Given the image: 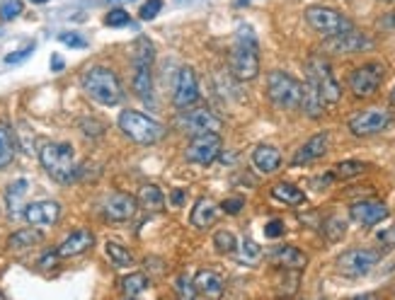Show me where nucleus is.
<instances>
[{
    "instance_id": "412c9836",
    "label": "nucleus",
    "mask_w": 395,
    "mask_h": 300,
    "mask_svg": "<svg viewBox=\"0 0 395 300\" xmlns=\"http://www.w3.org/2000/svg\"><path fill=\"white\" fill-rule=\"evenodd\" d=\"M252 162H255L259 172L272 174L281 167V152L274 145H257L255 152H252Z\"/></svg>"
},
{
    "instance_id": "c03bdc74",
    "label": "nucleus",
    "mask_w": 395,
    "mask_h": 300,
    "mask_svg": "<svg viewBox=\"0 0 395 300\" xmlns=\"http://www.w3.org/2000/svg\"><path fill=\"white\" fill-rule=\"evenodd\" d=\"M34 51V44H27L25 49H20V51H15V54H8L5 56V63H8V66H13V63H20V61H25V58L32 54Z\"/></svg>"
},
{
    "instance_id": "f257e3e1",
    "label": "nucleus",
    "mask_w": 395,
    "mask_h": 300,
    "mask_svg": "<svg viewBox=\"0 0 395 300\" xmlns=\"http://www.w3.org/2000/svg\"><path fill=\"white\" fill-rule=\"evenodd\" d=\"M82 90H85L87 97L95 99L97 104H104V107H114L124 97L121 80L117 78L114 70L104 66H92L85 70V75H82Z\"/></svg>"
},
{
    "instance_id": "0eeeda50",
    "label": "nucleus",
    "mask_w": 395,
    "mask_h": 300,
    "mask_svg": "<svg viewBox=\"0 0 395 300\" xmlns=\"http://www.w3.org/2000/svg\"><path fill=\"white\" fill-rule=\"evenodd\" d=\"M305 20L308 25L320 32L323 37H337L342 32H350L352 22L345 15L337 13L335 8H325V5H313V8L305 10Z\"/></svg>"
},
{
    "instance_id": "5fc2aeb1",
    "label": "nucleus",
    "mask_w": 395,
    "mask_h": 300,
    "mask_svg": "<svg viewBox=\"0 0 395 300\" xmlns=\"http://www.w3.org/2000/svg\"><path fill=\"white\" fill-rule=\"evenodd\" d=\"M388 3H395V0H388Z\"/></svg>"
},
{
    "instance_id": "de8ad7c7",
    "label": "nucleus",
    "mask_w": 395,
    "mask_h": 300,
    "mask_svg": "<svg viewBox=\"0 0 395 300\" xmlns=\"http://www.w3.org/2000/svg\"><path fill=\"white\" fill-rule=\"evenodd\" d=\"M58 260V252H51V255H46V257H41V267L44 269H49V267H54Z\"/></svg>"
},
{
    "instance_id": "c85d7f7f",
    "label": "nucleus",
    "mask_w": 395,
    "mask_h": 300,
    "mask_svg": "<svg viewBox=\"0 0 395 300\" xmlns=\"http://www.w3.org/2000/svg\"><path fill=\"white\" fill-rule=\"evenodd\" d=\"M134 90L141 99H151L153 95V80H151V68L148 66H134Z\"/></svg>"
},
{
    "instance_id": "f704fd0d",
    "label": "nucleus",
    "mask_w": 395,
    "mask_h": 300,
    "mask_svg": "<svg viewBox=\"0 0 395 300\" xmlns=\"http://www.w3.org/2000/svg\"><path fill=\"white\" fill-rule=\"evenodd\" d=\"M214 245L218 252H223V255H231V252L238 250V240H235V235L231 230H218L214 235Z\"/></svg>"
},
{
    "instance_id": "f03ea898",
    "label": "nucleus",
    "mask_w": 395,
    "mask_h": 300,
    "mask_svg": "<svg viewBox=\"0 0 395 300\" xmlns=\"http://www.w3.org/2000/svg\"><path fill=\"white\" fill-rule=\"evenodd\" d=\"M231 70L238 80H255L259 73L257 37L250 25H240L235 34V49L231 56Z\"/></svg>"
},
{
    "instance_id": "7c9ffc66",
    "label": "nucleus",
    "mask_w": 395,
    "mask_h": 300,
    "mask_svg": "<svg viewBox=\"0 0 395 300\" xmlns=\"http://www.w3.org/2000/svg\"><path fill=\"white\" fill-rule=\"evenodd\" d=\"M153 56H156V51H153V44L146 37H141L136 44H134V66H153Z\"/></svg>"
},
{
    "instance_id": "49530a36",
    "label": "nucleus",
    "mask_w": 395,
    "mask_h": 300,
    "mask_svg": "<svg viewBox=\"0 0 395 300\" xmlns=\"http://www.w3.org/2000/svg\"><path fill=\"white\" fill-rule=\"evenodd\" d=\"M379 243L386 247H395V226H388L386 230L379 233Z\"/></svg>"
},
{
    "instance_id": "ea45409f",
    "label": "nucleus",
    "mask_w": 395,
    "mask_h": 300,
    "mask_svg": "<svg viewBox=\"0 0 395 300\" xmlns=\"http://www.w3.org/2000/svg\"><path fill=\"white\" fill-rule=\"evenodd\" d=\"M58 41H61V44H66V46H70V49H85V46H87V39L80 37V34H75V32L58 34Z\"/></svg>"
},
{
    "instance_id": "4c0bfd02",
    "label": "nucleus",
    "mask_w": 395,
    "mask_h": 300,
    "mask_svg": "<svg viewBox=\"0 0 395 300\" xmlns=\"http://www.w3.org/2000/svg\"><path fill=\"white\" fill-rule=\"evenodd\" d=\"M20 13H22V0H3V5H0V20L5 22L20 17Z\"/></svg>"
},
{
    "instance_id": "7ed1b4c3",
    "label": "nucleus",
    "mask_w": 395,
    "mask_h": 300,
    "mask_svg": "<svg viewBox=\"0 0 395 300\" xmlns=\"http://www.w3.org/2000/svg\"><path fill=\"white\" fill-rule=\"evenodd\" d=\"M119 128L124 136H129L139 145H153L165 136V126L141 111H121L119 114Z\"/></svg>"
},
{
    "instance_id": "4468645a",
    "label": "nucleus",
    "mask_w": 395,
    "mask_h": 300,
    "mask_svg": "<svg viewBox=\"0 0 395 300\" xmlns=\"http://www.w3.org/2000/svg\"><path fill=\"white\" fill-rule=\"evenodd\" d=\"M350 216L359 226L371 228L376 223H381L383 218H388V206L383 201H357L350 209Z\"/></svg>"
},
{
    "instance_id": "423d86ee",
    "label": "nucleus",
    "mask_w": 395,
    "mask_h": 300,
    "mask_svg": "<svg viewBox=\"0 0 395 300\" xmlns=\"http://www.w3.org/2000/svg\"><path fill=\"white\" fill-rule=\"evenodd\" d=\"M305 80H310L318 87V92H320V97L325 99V104L340 102L342 90H340L337 80H335V75H332V68H330V63L325 61V58H320V56L308 58V63H305Z\"/></svg>"
},
{
    "instance_id": "72a5a7b5",
    "label": "nucleus",
    "mask_w": 395,
    "mask_h": 300,
    "mask_svg": "<svg viewBox=\"0 0 395 300\" xmlns=\"http://www.w3.org/2000/svg\"><path fill=\"white\" fill-rule=\"evenodd\" d=\"M15 157V145H13V136L5 126H0V170L5 165H10Z\"/></svg>"
},
{
    "instance_id": "9b49d317",
    "label": "nucleus",
    "mask_w": 395,
    "mask_h": 300,
    "mask_svg": "<svg viewBox=\"0 0 395 300\" xmlns=\"http://www.w3.org/2000/svg\"><path fill=\"white\" fill-rule=\"evenodd\" d=\"M218 155H221V136L218 133L192 136V143L185 150V157L194 165H211Z\"/></svg>"
},
{
    "instance_id": "cd10ccee",
    "label": "nucleus",
    "mask_w": 395,
    "mask_h": 300,
    "mask_svg": "<svg viewBox=\"0 0 395 300\" xmlns=\"http://www.w3.org/2000/svg\"><path fill=\"white\" fill-rule=\"evenodd\" d=\"M148 286H151V279L146 274H141V272L129 274V276H124V279H121V291H124V296H129V298L144 293Z\"/></svg>"
},
{
    "instance_id": "2f4dec72",
    "label": "nucleus",
    "mask_w": 395,
    "mask_h": 300,
    "mask_svg": "<svg viewBox=\"0 0 395 300\" xmlns=\"http://www.w3.org/2000/svg\"><path fill=\"white\" fill-rule=\"evenodd\" d=\"M369 165L367 162H359V160H345V162H337L332 170V177H340V179H350V177H357V174L367 172Z\"/></svg>"
},
{
    "instance_id": "2eb2a0df",
    "label": "nucleus",
    "mask_w": 395,
    "mask_h": 300,
    "mask_svg": "<svg viewBox=\"0 0 395 300\" xmlns=\"http://www.w3.org/2000/svg\"><path fill=\"white\" fill-rule=\"evenodd\" d=\"M139 209V201L131 196V194H112V196L104 199V216L112 221H129Z\"/></svg>"
},
{
    "instance_id": "9d476101",
    "label": "nucleus",
    "mask_w": 395,
    "mask_h": 300,
    "mask_svg": "<svg viewBox=\"0 0 395 300\" xmlns=\"http://www.w3.org/2000/svg\"><path fill=\"white\" fill-rule=\"evenodd\" d=\"M178 123L182 131H187L190 136H202V133H218L223 128V121L218 119L214 111L209 109H182Z\"/></svg>"
},
{
    "instance_id": "6e6552de",
    "label": "nucleus",
    "mask_w": 395,
    "mask_h": 300,
    "mask_svg": "<svg viewBox=\"0 0 395 300\" xmlns=\"http://www.w3.org/2000/svg\"><path fill=\"white\" fill-rule=\"evenodd\" d=\"M393 121V114L388 109H381V107H371V109H364L355 114L350 119V131L355 133V136H376V133L386 131L388 126H391Z\"/></svg>"
},
{
    "instance_id": "c9c22d12",
    "label": "nucleus",
    "mask_w": 395,
    "mask_h": 300,
    "mask_svg": "<svg viewBox=\"0 0 395 300\" xmlns=\"http://www.w3.org/2000/svg\"><path fill=\"white\" fill-rule=\"evenodd\" d=\"M238 247H240V262H245V264H255L259 257H262V247L250 238H245Z\"/></svg>"
},
{
    "instance_id": "a211bd4d",
    "label": "nucleus",
    "mask_w": 395,
    "mask_h": 300,
    "mask_svg": "<svg viewBox=\"0 0 395 300\" xmlns=\"http://www.w3.org/2000/svg\"><path fill=\"white\" fill-rule=\"evenodd\" d=\"M328 148H330V136H328V133H315L313 138H308L296 150V155H293V160H291L293 167H301V165L320 160V157L328 152Z\"/></svg>"
},
{
    "instance_id": "e433bc0d",
    "label": "nucleus",
    "mask_w": 395,
    "mask_h": 300,
    "mask_svg": "<svg viewBox=\"0 0 395 300\" xmlns=\"http://www.w3.org/2000/svg\"><path fill=\"white\" fill-rule=\"evenodd\" d=\"M323 230H325V238L330 240V243H337L347 230V223H345V218H340V216H332V218L323 226Z\"/></svg>"
},
{
    "instance_id": "603ef678",
    "label": "nucleus",
    "mask_w": 395,
    "mask_h": 300,
    "mask_svg": "<svg viewBox=\"0 0 395 300\" xmlns=\"http://www.w3.org/2000/svg\"><path fill=\"white\" fill-rule=\"evenodd\" d=\"M29 3H37V5H41V3H49V0H29Z\"/></svg>"
},
{
    "instance_id": "a878e982",
    "label": "nucleus",
    "mask_w": 395,
    "mask_h": 300,
    "mask_svg": "<svg viewBox=\"0 0 395 300\" xmlns=\"http://www.w3.org/2000/svg\"><path fill=\"white\" fill-rule=\"evenodd\" d=\"M136 201H139V206H144V209H148V211H161L165 206V194L158 189L156 184H144L139 191Z\"/></svg>"
},
{
    "instance_id": "8fccbe9b",
    "label": "nucleus",
    "mask_w": 395,
    "mask_h": 300,
    "mask_svg": "<svg viewBox=\"0 0 395 300\" xmlns=\"http://www.w3.org/2000/svg\"><path fill=\"white\" fill-rule=\"evenodd\" d=\"M182 201H185V191L175 189V191H173V204H175V206H182Z\"/></svg>"
},
{
    "instance_id": "20e7f679",
    "label": "nucleus",
    "mask_w": 395,
    "mask_h": 300,
    "mask_svg": "<svg viewBox=\"0 0 395 300\" xmlns=\"http://www.w3.org/2000/svg\"><path fill=\"white\" fill-rule=\"evenodd\" d=\"M41 165L44 170L51 174L56 182L61 184H68L70 179L75 177V157H73V148L68 143H46L39 152Z\"/></svg>"
},
{
    "instance_id": "f3484780",
    "label": "nucleus",
    "mask_w": 395,
    "mask_h": 300,
    "mask_svg": "<svg viewBox=\"0 0 395 300\" xmlns=\"http://www.w3.org/2000/svg\"><path fill=\"white\" fill-rule=\"evenodd\" d=\"M58 216H61V206L56 201H34L25 209V221L29 226H37V228L54 226Z\"/></svg>"
},
{
    "instance_id": "6ab92c4d",
    "label": "nucleus",
    "mask_w": 395,
    "mask_h": 300,
    "mask_svg": "<svg viewBox=\"0 0 395 300\" xmlns=\"http://www.w3.org/2000/svg\"><path fill=\"white\" fill-rule=\"evenodd\" d=\"M272 262L279 264L281 269H298V272H303L305 264H308V257L293 245H279L272 252Z\"/></svg>"
},
{
    "instance_id": "37998d69",
    "label": "nucleus",
    "mask_w": 395,
    "mask_h": 300,
    "mask_svg": "<svg viewBox=\"0 0 395 300\" xmlns=\"http://www.w3.org/2000/svg\"><path fill=\"white\" fill-rule=\"evenodd\" d=\"M163 10V0H148V3L141 8V20H153Z\"/></svg>"
},
{
    "instance_id": "a19ab883",
    "label": "nucleus",
    "mask_w": 395,
    "mask_h": 300,
    "mask_svg": "<svg viewBox=\"0 0 395 300\" xmlns=\"http://www.w3.org/2000/svg\"><path fill=\"white\" fill-rule=\"evenodd\" d=\"M175 288H178V296H180V298L192 300L194 296H197V288H194V281L185 279V276H180L178 284H175Z\"/></svg>"
},
{
    "instance_id": "f8f14e48",
    "label": "nucleus",
    "mask_w": 395,
    "mask_h": 300,
    "mask_svg": "<svg viewBox=\"0 0 395 300\" xmlns=\"http://www.w3.org/2000/svg\"><path fill=\"white\" fill-rule=\"evenodd\" d=\"M381 82H383V66H379V63H369V66H362L352 73L350 87L357 97H371L379 92Z\"/></svg>"
},
{
    "instance_id": "aec40b11",
    "label": "nucleus",
    "mask_w": 395,
    "mask_h": 300,
    "mask_svg": "<svg viewBox=\"0 0 395 300\" xmlns=\"http://www.w3.org/2000/svg\"><path fill=\"white\" fill-rule=\"evenodd\" d=\"M92 243H95V238H92L90 230H75L58 245L56 252L58 257H75V255H82L85 250H90Z\"/></svg>"
},
{
    "instance_id": "473e14b6",
    "label": "nucleus",
    "mask_w": 395,
    "mask_h": 300,
    "mask_svg": "<svg viewBox=\"0 0 395 300\" xmlns=\"http://www.w3.org/2000/svg\"><path fill=\"white\" fill-rule=\"evenodd\" d=\"M27 179H17L10 184V189H8V206H10V213H17L20 211V206H22V199H25V194H27Z\"/></svg>"
},
{
    "instance_id": "5701e85b",
    "label": "nucleus",
    "mask_w": 395,
    "mask_h": 300,
    "mask_svg": "<svg viewBox=\"0 0 395 300\" xmlns=\"http://www.w3.org/2000/svg\"><path fill=\"white\" fill-rule=\"evenodd\" d=\"M194 288H197V293H204V296H209V298H216V296H221L223 293V276L204 269V272H199L197 276H194Z\"/></svg>"
},
{
    "instance_id": "1a4fd4ad",
    "label": "nucleus",
    "mask_w": 395,
    "mask_h": 300,
    "mask_svg": "<svg viewBox=\"0 0 395 300\" xmlns=\"http://www.w3.org/2000/svg\"><path fill=\"white\" fill-rule=\"evenodd\" d=\"M379 260H381L379 252L355 247V250H347V252H342V255L337 257V269H340V274L357 279V276L369 274L371 269L379 264Z\"/></svg>"
},
{
    "instance_id": "864d4df0",
    "label": "nucleus",
    "mask_w": 395,
    "mask_h": 300,
    "mask_svg": "<svg viewBox=\"0 0 395 300\" xmlns=\"http://www.w3.org/2000/svg\"><path fill=\"white\" fill-rule=\"evenodd\" d=\"M391 104H395V87H393V92H391Z\"/></svg>"
},
{
    "instance_id": "393cba45",
    "label": "nucleus",
    "mask_w": 395,
    "mask_h": 300,
    "mask_svg": "<svg viewBox=\"0 0 395 300\" xmlns=\"http://www.w3.org/2000/svg\"><path fill=\"white\" fill-rule=\"evenodd\" d=\"M272 196L276 201L286 204V206H298L305 201V194L298 189V187L288 184V182H279V184L272 187Z\"/></svg>"
},
{
    "instance_id": "79ce46f5",
    "label": "nucleus",
    "mask_w": 395,
    "mask_h": 300,
    "mask_svg": "<svg viewBox=\"0 0 395 300\" xmlns=\"http://www.w3.org/2000/svg\"><path fill=\"white\" fill-rule=\"evenodd\" d=\"M243 206H245V199L233 196V199H226V201L221 204V211L223 213H228V216H238L240 211H243Z\"/></svg>"
},
{
    "instance_id": "a18cd8bd",
    "label": "nucleus",
    "mask_w": 395,
    "mask_h": 300,
    "mask_svg": "<svg viewBox=\"0 0 395 300\" xmlns=\"http://www.w3.org/2000/svg\"><path fill=\"white\" fill-rule=\"evenodd\" d=\"M264 235H267V238H279V235H284V223H281V221H269L267 228H264Z\"/></svg>"
},
{
    "instance_id": "58836bf2",
    "label": "nucleus",
    "mask_w": 395,
    "mask_h": 300,
    "mask_svg": "<svg viewBox=\"0 0 395 300\" xmlns=\"http://www.w3.org/2000/svg\"><path fill=\"white\" fill-rule=\"evenodd\" d=\"M104 25H107V27H124V25H129V13L124 8L109 10L107 17H104Z\"/></svg>"
},
{
    "instance_id": "3c124183",
    "label": "nucleus",
    "mask_w": 395,
    "mask_h": 300,
    "mask_svg": "<svg viewBox=\"0 0 395 300\" xmlns=\"http://www.w3.org/2000/svg\"><path fill=\"white\" fill-rule=\"evenodd\" d=\"M112 5H126V3H134V0H109Z\"/></svg>"
},
{
    "instance_id": "c756f323",
    "label": "nucleus",
    "mask_w": 395,
    "mask_h": 300,
    "mask_svg": "<svg viewBox=\"0 0 395 300\" xmlns=\"http://www.w3.org/2000/svg\"><path fill=\"white\" fill-rule=\"evenodd\" d=\"M104 250H107V257L112 260V264H114V267H121L124 269V267H131V264H134V255H131V252H129L124 245L114 243V240H107Z\"/></svg>"
},
{
    "instance_id": "09e8293b",
    "label": "nucleus",
    "mask_w": 395,
    "mask_h": 300,
    "mask_svg": "<svg viewBox=\"0 0 395 300\" xmlns=\"http://www.w3.org/2000/svg\"><path fill=\"white\" fill-rule=\"evenodd\" d=\"M51 68H54L56 73H61V70H63V58H61V56H54V58H51Z\"/></svg>"
},
{
    "instance_id": "ddd939ff",
    "label": "nucleus",
    "mask_w": 395,
    "mask_h": 300,
    "mask_svg": "<svg viewBox=\"0 0 395 300\" xmlns=\"http://www.w3.org/2000/svg\"><path fill=\"white\" fill-rule=\"evenodd\" d=\"M197 99H199L197 75H194L192 68H182L178 73V82H175V107L187 109L192 104H197Z\"/></svg>"
},
{
    "instance_id": "bb28decb",
    "label": "nucleus",
    "mask_w": 395,
    "mask_h": 300,
    "mask_svg": "<svg viewBox=\"0 0 395 300\" xmlns=\"http://www.w3.org/2000/svg\"><path fill=\"white\" fill-rule=\"evenodd\" d=\"M41 240H44V235H41L37 228H25V230H17L15 235H10L8 245L13 247V250H25V247L39 245Z\"/></svg>"
},
{
    "instance_id": "4be33fe9",
    "label": "nucleus",
    "mask_w": 395,
    "mask_h": 300,
    "mask_svg": "<svg viewBox=\"0 0 395 300\" xmlns=\"http://www.w3.org/2000/svg\"><path fill=\"white\" fill-rule=\"evenodd\" d=\"M218 218V206L211 201V199H199L197 206L192 209V226L199 228V230H204V228L214 226V221Z\"/></svg>"
},
{
    "instance_id": "39448f33",
    "label": "nucleus",
    "mask_w": 395,
    "mask_h": 300,
    "mask_svg": "<svg viewBox=\"0 0 395 300\" xmlns=\"http://www.w3.org/2000/svg\"><path fill=\"white\" fill-rule=\"evenodd\" d=\"M267 92L274 107L279 109H298L301 95H303V85L291 78L284 70H272L267 78Z\"/></svg>"
},
{
    "instance_id": "b1692460",
    "label": "nucleus",
    "mask_w": 395,
    "mask_h": 300,
    "mask_svg": "<svg viewBox=\"0 0 395 300\" xmlns=\"http://www.w3.org/2000/svg\"><path fill=\"white\" fill-rule=\"evenodd\" d=\"M303 85V95H301V107H303V111L308 116H320L323 109H325V99L320 97V92H318V87L313 85L310 80L301 82Z\"/></svg>"
},
{
    "instance_id": "dca6fc26",
    "label": "nucleus",
    "mask_w": 395,
    "mask_h": 300,
    "mask_svg": "<svg viewBox=\"0 0 395 300\" xmlns=\"http://www.w3.org/2000/svg\"><path fill=\"white\" fill-rule=\"evenodd\" d=\"M371 41L364 37L362 32H357L355 27L350 32H342L337 37H330V41L325 44V49H330L332 54H355V51L369 49Z\"/></svg>"
}]
</instances>
